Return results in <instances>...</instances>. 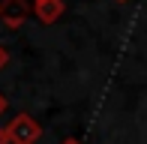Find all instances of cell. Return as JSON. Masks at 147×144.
Returning <instances> with one entry per match:
<instances>
[{"label": "cell", "mask_w": 147, "mask_h": 144, "mask_svg": "<svg viewBox=\"0 0 147 144\" xmlns=\"http://www.w3.org/2000/svg\"><path fill=\"white\" fill-rule=\"evenodd\" d=\"M39 135H42V126L36 123V117L30 114H15L9 123H6V138L9 144H36Z\"/></svg>", "instance_id": "cell-1"}, {"label": "cell", "mask_w": 147, "mask_h": 144, "mask_svg": "<svg viewBox=\"0 0 147 144\" xmlns=\"http://www.w3.org/2000/svg\"><path fill=\"white\" fill-rule=\"evenodd\" d=\"M33 15L30 0H0V24L9 30H18L24 21Z\"/></svg>", "instance_id": "cell-2"}, {"label": "cell", "mask_w": 147, "mask_h": 144, "mask_svg": "<svg viewBox=\"0 0 147 144\" xmlns=\"http://www.w3.org/2000/svg\"><path fill=\"white\" fill-rule=\"evenodd\" d=\"M63 12H66L63 0H39V3H33V15L42 24H57L63 18Z\"/></svg>", "instance_id": "cell-3"}, {"label": "cell", "mask_w": 147, "mask_h": 144, "mask_svg": "<svg viewBox=\"0 0 147 144\" xmlns=\"http://www.w3.org/2000/svg\"><path fill=\"white\" fill-rule=\"evenodd\" d=\"M9 63V51H6V45H0V69Z\"/></svg>", "instance_id": "cell-4"}, {"label": "cell", "mask_w": 147, "mask_h": 144, "mask_svg": "<svg viewBox=\"0 0 147 144\" xmlns=\"http://www.w3.org/2000/svg\"><path fill=\"white\" fill-rule=\"evenodd\" d=\"M6 108H9V99H6V96H3V93H0V114H3V111H6Z\"/></svg>", "instance_id": "cell-5"}, {"label": "cell", "mask_w": 147, "mask_h": 144, "mask_svg": "<svg viewBox=\"0 0 147 144\" xmlns=\"http://www.w3.org/2000/svg\"><path fill=\"white\" fill-rule=\"evenodd\" d=\"M0 144H9V138H6V126H0Z\"/></svg>", "instance_id": "cell-6"}, {"label": "cell", "mask_w": 147, "mask_h": 144, "mask_svg": "<svg viewBox=\"0 0 147 144\" xmlns=\"http://www.w3.org/2000/svg\"><path fill=\"white\" fill-rule=\"evenodd\" d=\"M60 144H84V141H78V138H66V141H60Z\"/></svg>", "instance_id": "cell-7"}, {"label": "cell", "mask_w": 147, "mask_h": 144, "mask_svg": "<svg viewBox=\"0 0 147 144\" xmlns=\"http://www.w3.org/2000/svg\"><path fill=\"white\" fill-rule=\"evenodd\" d=\"M117 3H126V0H117Z\"/></svg>", "instance_id": "cell-8"}, {"label": "cell", "mask_w": 147, "mask_h": 144, "mask_svg": "<svg viewBox=\"0 0 147 144\" xmlns=\"http://www.w3.org/2000/svg\"><path fill=\"white\" fill-rule=\"evenodd\" d=\"M33 3H39V0H33Z\"/></svg>", "instance_id": "cell-9"}]
</instances>
